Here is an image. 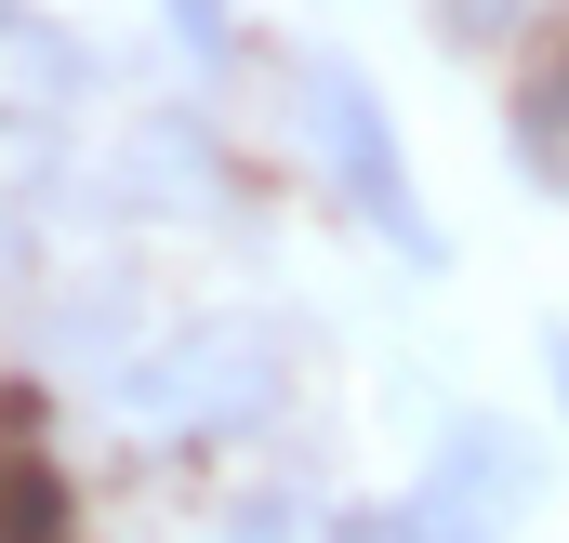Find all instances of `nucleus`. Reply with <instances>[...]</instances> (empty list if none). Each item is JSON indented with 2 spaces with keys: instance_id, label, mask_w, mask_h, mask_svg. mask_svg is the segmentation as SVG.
Returning <instances> with one entry per match:
<instances>
[{
  "instance_id": "obj_1",
  "label": "nucleus",
  "mask_w": 569,
  "mask_h": 543,
  "mask_svg": "<svg viewBox=\"0 0 569 543\" xmlns=\"http://www.w3.org/2000/svg\"><path fill=\"white\" fill-rule=\"evenodd\" d=\"M93 411L120 424V451H146V464H186V477L199 464H252V451H279L291 411H305V318L252 305V292L172 305L159 345Z\"/></svg>"
},
{
  "instance_id": "obj_2",
  "label": "nucleus",
  "mask_w": 569,
  "mask_h": 543,
  "mask_svg": "<svg viewBox=\"0 0 569 543\" xmlns=\"http://www.w3.org/2000/svg\"><path fill=\"white\" fill-rule=\"evenodd\" d=\"M279 146L371 253H398L411 278H450V226H437L425 159L398 134V93H385L345 40H279Z\"/></svg>"
},
{
  "instance_id": "obj_3",
  "label": "nucleus",
  "mask_w": 569,
  "mask_h": 543,
  "mask_svg": "<svg viewBox=\"0 0 569 543\" xmlns=\"http://www.w3.org/2000/svg\"><path fill=\"white\" fill-rule=\"evenodd\" d=\"M239 213H252V159L212 93H146L93 134V226L107 239H186V226H239Z\"/></svg>"
},
{
  "instance_id": "obj_4",
  "label": "nucleus",
  "mask_w": 569,
  "mask_h": 543,
  "mask_svg": "<svg viewBox=\"0 0 569 543\" xmlns=\"http://www.w3.org/2000/svg\"><path fill=\"white\" fill-rule=\"evenodd\" d=\"M543 491H557V437L490 411V398H463L411 451V477L371 504V543H530Z\"/></svg>"
},
{
  "instance_id": "obj_5",
  "label": "nucleus",
  "mask_w": 569,
  "mask_h": 543,
  "mask_svg": "<svg viewBox=\"0 0 569 543\" xmlns=\"http://www.w3.org/2000/svg\"><path fill=\"white\" fill-rule=\"evenodd\" d=\"M13 305H27L40 385H80V398H107L146 345H159V318H172V292H159V266H146L133 239H53Z\"/></svg>"
},
{
  "instance_id": "obj_6",
  "label": "nucleus",
  "mask_w": 569,
  "mask_h": 543,
  "mask_svg": "<svg viewBox=\"0 0 569 543\" xmlns=\"http://www.w3.org/2000/svg\"><path fill=\"white\" fill-rule=\"evenodd\" d=\"M120 93V53L53 13V0H0V134H67Z\"/></svg>"
},
{
  "instance_id": "obj_7",
  "label": "nucleus",
  "mask_w": 569,
  "mask_h": 543,
  "mask_svg": "<svg viewBox=\"0 0 569 543\" xmlns=\"http://www.w3.org/2000/svg\"><path fill=\"white\" fill-rule=\"evenodd\" d=\"M425 13H437V40L477 53V67H530V53H557V27H569V0H425Z\"/></svg>"
},
{
  "instance_id": "obj_8",
  "label": "nucleus",
  "mask_w": 569,
  "mask_h": 543,
  "mask_svg": "<svg viewBox=\"0 0 569 543\" xmlns=\"http://www.w3.org/2000/svg\"><path fill=\"white\" fill-rule=\"evenodd\" d=\"M146 13H159V40H172L186 93H226V80L252 67V0H146Z\"/></svg>"
},
{
  "instance_id": "obj_9",
  "label": "nucleus",
  "mask_w": 569,
  "mask_h": 543,
  "mask_svg": "<svg viewBox=\"0 0 569 543\" xmlns=\"http://www.w3.org/2000/svg\"><path fill=\"white\" fill-rule=\"evenodd\" d=\"M543 424H557V451H569V318H543Z\"/></svg>"
}]
</instances>
